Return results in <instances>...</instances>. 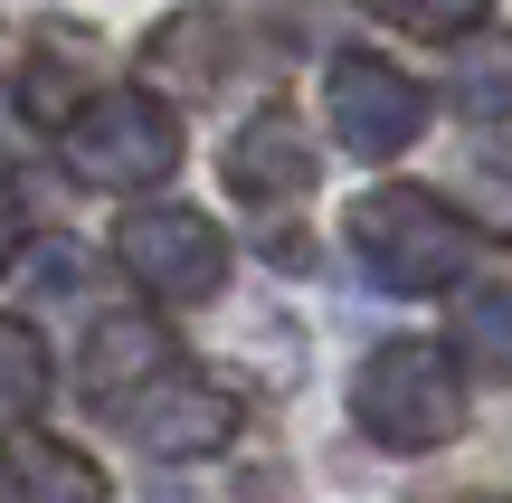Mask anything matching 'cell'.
<instances>
[{"label": "cell", "mask_w": 512, "mask_h": 503, "mask_svg": "<svg viewBox=\"0 0 512 503\" xmlns=\"http://www.w3.org/2000/svg\"><path fill=\"white\" fill-rule=\"evenodd\" d=\"M10 257H19V190L0 181V266H10Z\"/></svg>", "instance_id": "cell-16"}, {"label": "cell", "mask_w": 512, "mask_h": 503, "mask_svg": "<svg viewBox=\"0 0 512 503\" xmlns=\"http://www.w3.org/2000/svg\"><path fill=\"white\" fill-rule=\"evenodd\" d=\"M114 257H124V276L143 285V295H162V304H209L228 285L219 219H200V209H181V200L133 209V219L114 228Z\"/></svg>", "instance_id": "cell-4"}, {"label": "cell", "mask_w": 512, "mask_h": 503, "mask_svg": "<svg viewBox=\"0 0 512 503\" xmlns=\"http://www.w3.org/2000/svg\"><path fill=\"white\" fill-rule=\"evenodd\" d=\"M351 418L389 456H437V447L465 437V371L437 342H380L351 371Z\"/></svg>", "instance_id": "cell-1"}, {"label": "cell", "mask_w": 512, "mask_h": 503, "mask_svg": "<svg viewBox=\"0 0 512 503\" xmlns=\"http://www.w3.org/2000/svg\"><path fill=\"white\" fill-rule=\"evenodd\" d=\"M143 67H152V86L200 105V95H219L228 67H238V19H228L219 0H190V10H171L162 29L143 38Z\"/></svg>", "instance_id": "cell-7"}, {"label": "cell", "mask_w": 512, "mask_h": 503, "mask_svg": "<svg viewBox=\"0 0 512 503\" xmlns=\"http://www.w3.org/2000/svg\"><path fill=\"white\" fill-rule=\"evenodd\" d=\"M475 380H512V285H484V295H456V352Z\"/></svg>", "instance_id": "cell-12"}, {"label": "cell", "mask_w": 512, "mask_h": 503, "mask_svg": "<svg viewBox=\"0 0 512 503\" xmlns=\"http://www.w3.org/2000/svg\"><path fill=\"white\" fill-rule=\"evenodd\" d=\"M86 86H95V38L76 29V19H38L29 57H19V114L67 133L76 105H86Z\"/></svg>", "instance_id": "cell-10"}, {"label": "cell", "mask_w": 512, "mask_h": 503, "mask_svg": "<svg viewBox=\"0 0 512 503\" xmlns=\"http://www.w3.org/2000/svg\"><path fill=\"white\" fill-rule=\"evenodd\" d=\"M456 105H465V114H503V105H512V38H475V48H465Z\"/></svg>", "instance_id": "cell-14"}, {"label": "cell", "mask_w": 512, "mask_h": 503, "mask_svg": "<svg viewBox=\"0 0 512 503\" xmlns=\"http://www.w3.org/2000/svg\"><path fill=\"white\" fill-rule=\"evenodd\" d=\"M351 257H361L389 295H446V285L465 276V257H475V228H465L437 190L389 181V190H361V200H351Z\"/></svg>", "instance_id": "cell-2"}, {"label": "cell", "mask_w": 512, "mask_h": 503, "mask_svg": "<svg viewBox=\"0 0 512 503\" xmlns=\"http://www.w3.org/2000/svg\"><path fill=\"white\" fill-rule=\"evenodd\" d=\"M67 171L86 190H152L181 171V124L162 95H86L67 124Z\"/></svg>", "instance_id": "cell-3"}, {"label": "cell", "mask_w": 512, "mask_h": 503, "mask_svg": "<svg viewBox=\"0 0 512 503\" xmlns=\"http://www.w3.org/2000/svg\"><path fill=\"white\" fill-rule=\"evenodd\" d=\"M228 190H238L247 209H285V200H304L313 190V143H304V124H294L285 105H266L256 124H238V143H228Z\"/></svg>", "instance_id": "cell-8"}, {"label": "cell", "mask_w": 512, "mask_h": 503, "mask_svg": "<svg viewBox=\"0 0 512 503\" xmlns=\"http://www.w3.org/2000/svg\"><path fill=\"white\" fill-rule=\"evenodd\" d=\"M0 133H10V124H0Z\"/></svg>", "instance_id": "cell-17"}, {"label": "cell", "mask_w": 512, "mask_h": 503, "mask_svg": "<svg viewBox=\"0 0 512 503\" xmlns=\"http://www.w3.org/2000/svg\"><path fill=\"white\" fill-rule=\"evenodd\" d=\"M370 10L389 29H408V38H465V29H484L494 0H370Z\"/></svg>", "instance_id": "cell-15"}, {"label": "cell", "mask_w": 512, "mask_h": 503, "mask_svg": "<svg viewBox=\"0 0 512 503\" xmlns=\"http://www.w3.org/2000/svg\"><path fill=\"white\" fill-rule=\"evenodd\" d=\"M0 503H114V485H105L95 456L67 447V437L10 428L0 437Z\"/></svg>", "instance_id": "cell-11"}, {"label": "cell", "mask_w": 512, "mask_h": 503, "mask_svg": "<svg viewBox=\"0 0 512 503\" xmlns=\"http://www.w3.org/2000/svg\"><path fill=\"white\" fill-rule=\"evenodd\" d=\"M38 399H48V342H38L29 323L0 314V437H10Z\"/></svg>", "instance_id": "cell-13"}, {"label": "cell", "mask_w": 512, "mask_h": 503, "mask_svg": "<svg viewBox=\"0 0 512 503\" xmlns=\"http://www.w3.org/2000/svg\"><path fill=\"white\" fill-rule=\"evenodd\" d=\"M124 428H133V447H143V456L190 466V456H219L228 437H238V399H228L219 380H200V371H181V361H171V371L124 409Z\"/></svg>", "instance_id": "cell-6"}, {"label": "cell", "mask_w": 512, "mask_h": 503, "mask_svg": "<svg viewBox=\"0 0 512 503\" xmlns=\"http://www.w3.org/2000/svg\"><path fill=\"white\" fill-rule=\"evenodd\" d=\"M323 105H332V143L361 152V162H389V152H408L427 133V86L408 67H389V57H370V48L332 57Z\"/></svg>", "instance_id": "cell-5"}, {"label": "cell", "mask_w": 512, "mask_h": 503, "mask_svg": "<svg viewBox=\"0 0 512 503\" xmlns=\"http://www.w3.org/2000/svg\"><path fill=\"white\" fill-rule=\"evenodd\" d=\"M162 371H171L162 314H105V323L86 333V361H76V380H86L95 409H133V399H143Z\"/></svg>", "instance_id": "cell-9"}]
</instances>
